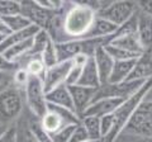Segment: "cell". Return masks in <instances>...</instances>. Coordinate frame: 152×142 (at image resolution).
Masks as SVG:
<instances>
[{"mask_svg": "<svg viewBox=\"0 0 152 142\" xmlns=\"http://www.w3.org/2000/svg\"><path fill=\"white\" fill-rule=\"evenodd\" d=\"M41 60L45 64L46 69H50L52 66L58 64V59H57V51H56V43L52 40L48 41V43L45 47L43 52L41 55Z\"/></svg>", "mask_w": 152, "mask_h": 142, "instance_id": "83f0119b", "label": "cell"}, {"mask_svg": "<svg viewBox=\"0 0 152 142\" xmlns=\"http://www.w3.org/2000/svg\"><path fill=\"white\" fill-rule=\"evenodd\" d=\"M3 40H4V37H3V36H0V43H1V41H3Z\"/></svg>", "mask_w": 152, "mask_h": 142, "instance_id": "7bdbcfd3", "label": "cell"}, {"mask_svg": "<svg viewBox=\"0 0 152 142\" xmlns=\"http://www.w3.org/2000/svg\"><path fill=\"white\" fill-rule=\"evenodd\" d=\"M80 123L88 132L89 140H102L100 135V118L94 116L80 117Z\"/></svg>", "mask_w": 152, "mask_h": 142, "instance_id": "cb8c5ba5", "label": "cell"}, {"mask_svg": "<svg viewBox=\"0 0 152 142\" xmlns=\"http://www.w3.org/2000/svg\"><path fill=\"white\" fill-rule=\"evenodd\" d=\"M137 7L141 13L146 14L152 18V0H142V1H137Z\"/></svg>", "mask_w": 152, "mask_h": 142, "instance_id": "f35d334b", "label": "cell"}, {"mask_svg": "<svg viewBox=\"0 0 152 142\" xmlns=\"http://www.w3.org/2000/svg\"><path fill=\"white\" fill-rule=\"evenodd\" d=\"M152 78V55L145 52L136 60L134 66L126 81H137V80H148Z\"/></svg>", "mask_w": 152, "mask_h": 142, "instance_id": "5bb4252c", "label": "cell"}, {"mask_svg": "<svg viewBox=\"0 0 152 142\" xmlns=\"http://www.w3.org/2000/svg\"><path fill=\"white\" fill-rule=\"evenodd\" d=\"M39 31V28H37L36 26H29L28 28L19 32H13L10 34H8L7 37H4V40L0 43V53H4L8 48H10L12 46L19 43V42H23L26 40H31L36 36V33Z\"/></svg>", "mask_w": 152, "mask_h": 142, "instance_id": "e0dca14e", "label": "cell"}, {"mask_svg": "<svg viewBox=\"0 0 152 142\" xmlns=\"http://www.w3.org/2000/svg\"><path fill=\"white\" fill-rule=\"evenodd\" d=\"M81 71H83V67H79V66H74L72 64V67H71L70 72L67 75V79H66L65 84L67 86H71V85H76L80 79V75H81Z\"/></svg>", "mask_w": 152, "mask_h": 142, "instance_id": "8d00e7d4", "label": "cell"}, {"mask_svg": "<svg viewBox=\"0 0 152 142\" xmlns=\"http://www.w3.org/2000/svg\"><path fill=\"white\" fill-rule=\"evenodd\" d=\"M51 40V37L48 36V33H47L46 31L43 29H39L36 36L33 37V43H32V47L29 52L26 55L27 57L29 59H33V57H41L42 52H43L45 47L47 46V43H48V41ZM24 56V57H26Z\"/></svg>", "mask_w": 152, "mask_h": 142, "instance_id": "603a6c76", "label": "cell"}, {"mask_svg": "<svg viewBox=\"0 0 152 142\" xmlns=\"http://www.w3.org/2000/svg\"><path fill=\"white\" fill-rule=\"evenodd\" d=\"M85 142H103V140H88Z\"/></svg>", "mask_w": 152, "mask_h": 142, "instance_id": "b9f144b4", "label": "cell"}, {"mask_svg": "<svg viewBox=\"0 0 152 142\" xmlns=\"http://www.w3.org/2000/svg\"><path fill=\"white\" fill-rule=\"evenodd\" d=\"M137 28H138V10H137V13L133 14L127 22H124L123 24H121L117 28L115 33L110 37V41L114 38H118V37L137 34Z\"/></svg>", "mask_w": 152, "mask_h": 142, "instance_id": "d4e9b609", "label": "cell"}, {"mask_svg": "<svg viewBox=\"0 0 152 142\" xmlns=\"http://www.w3.org/2000/svg\"><path fill=\"white\" fill-rule=\"evenodd\" d=\"M71 67H72V61H65V62H58L57 65L47 69L42 79L45 93L47 94L58 85L65 84Z\"/></svg>", "mask_w": 152, "mask_h": 142, "instance_id": "9c48e42d", "label": "cell"}, {"mask_svg": "<svg viewBox=\"0 0 152 142\" xmlns=\"http://www.w3.org/2000/svg\"><path fill=\"white\" fill-rule=\"evenodd\" d=\"M8 34H10V31H9V28L7 27L5 23H4V20L0 18V36L7 37Z\"/></svg>", "mask_w": 152, "mask_h": 142, "instance_id": "60d3db41", "label": "cell"}, {"mask_svg": "<svg viewBox=\"0 0 152 142\" xmlns=\"http://www.w3.org/2000/svg\"><path fill=\"white\" fill-rule=\"evenodd\" d=\"M77 124H67L62 127L60 131H57L56 133L51 135L52 137V141L53 142H70V138H71V135L75 130V127Z\"/></svg>", "mask_w": 152, "mask_h": 142, "instance_id": "1f68e13d", "label": "cell"}, {"mask_svg": "<svg viewBox=\"0 0 152 142\" xmlns=\"http://www.w3.org/2000/svg\"><path fill=\"white\" fill-rule=\"evenodd\" d=\"M4 20V23L7 24V27L9 28L10 33L13 32H19V31H23L28 28L31 24V22L24 18L22 14H17V15H12V17H5V18H1Z\"/></svg>", "mask_w": 152, "mask_h": 142, "instance_id": "4316f807", "label": "cell"}, {"mask_svg": "<svg viewBox=\"0 0 152 142\" xmlns=\"http://www.w3.org/2000/svg\"><path fill=\"white\" fill-rule=\"evenodd\" d=\"M114 127V117L113 114H108L100 117V135H102V140H104L105 137L110 133Z\"/></svg>", "mask_w": 152, "mask_h": 142, "instance_id": "836d02e7", "label": "cell"}, {"mask_svg": "<svg viewBox=\"0 0 152 142\" xmlns=\"http://www.w3.org/2000/svg\"><path fill=\"white\" fill-rule=\"evenodd\" d=\"M32 43H33V38L26 40L23 42H19V43L12 46L10 48H8L3 55H4V57H5L7 60L18 64V61L22 60L28 53V52H29L31 47H32Z\"/></svg>", "mask_w": 152, "mask_h": 142, "instance_id": "44dd1931", "label": "cell"}, {"mask_svg": "<svg viewBox=\"0 0 152 142\" xmlns=\"http://www.w3.org/2000/svg\"><path fill=\"white\" fill-rule=\"evenodd\" d=\"M39 124H41L42 128L50 135H53L57 131H60L62 127L67 126V124H65L64 121L61 119L55 112H52V111H47L43 114V117H41Z\"/></svg>", "mask_w": 152, "mask_h": 142, "instance_id": "7402d4cb", "label": "cell"}, {"mask_svg": "<svg viewBox=\"0 0 152 142\" xmlns=\"http://www.w3.org/2000/svg\"><path fill=\"white\" fill-rule=\"evenodd\" d=\"M108 45L119 47V48H123L126 51L133 52V53H137L142 56L145 53V48L142 47L141 42L138 40V36L137 34H129V36H123V37H118V38H114L109 42Z\"/></svg>", "mask_w": 152, "mask_h": 142, "instance_id": "ffe728a7", "label": "cell"}, {"mask_svg": "<svg viewBox=\"0 0 152 142\" xmlns=\"http://www.w3.org/2000/svg\"><path fill=\"white\" fill-rule=\"evenodd\" d=\"M91 57V56H88L86 53H80V55H77V56H75V57L71 60L72 61V64H74V66H79V67H84L85 66V64L88 62V60Z\"/></svg>", "mask_w": 152, "mask_h": 142, "instance_id": "ab89813d", "label": "cell"}, {"mask_svg": "<svg viewBox=\"0 0 152 142\" xmlns=\"http://www.w3.org/2000/svg\"><path fill=\"white\" fill-rule=\"evenodd\" d=\"M152 90V78L146 80L145 84L137 90L134 94H132L131 97H128L127 99L122 102V104L115 109V112L113 113L114 117V127L112 132L109 133L103 141L105 142H114L115 138L119 136L124 127L127 124V122L129 121V118L134 113V111L138 108V105L146 99L147 94Z\"/></svg>", "mask_w": 152, "mask_h": 142, "instance_id": "7a4b0ae2", "label": "cell"}, {"mask_svg": "<svg viewBox=\"0 0 152 142\" xmlns=\"http://www.w3.org/2000/svg\"><path fill=\"white\" fill-rule=\"evenodd\" d=\"M104 50L108 52V55L113 59V61H128V60H136L141 57L140 55L137 53H133V52L129 51H126L123 48H119V47H115V46H112V45H105L104 46Z\"/></svg>", "mask_w": 152, "mask_h": 142, "instance_id": "484cf974", "label": "cell"}, {"mask_svg": "<svg viewBox=\"0 0 152 142\" xmlns=\"http://www.w3.org/2000/svg\"><path fill=\"white\" fill-rule=\"evenodd\" d=\"M123 132L133 136L152 138V100L142 102L127 122Z\"/></svg>", "mask_w": 152, "mask_h": 142, "instance_id": "277c9868", "label": "cell"}, {"mask_svg": "<svg viewBox=\"0 0 152 142\" xmlns=\"http://www.w3.org/2000/svg\"><path fill=\"white\" fill-rule=\"evenodd\" d=\"M27 72L29 74V76H36V78H39L41 80L43 79L45 76V72H46V66L45 64L42 62L41 57H33V59H29L28 62L26 65Z\"/></svg>", "mask_w": 152, "mask_h": 142, "instance_id": "f1b7e54d", "label": "cell"}, {"mask_svg": "<svg viewBox=\"0 0 152 142\" xmlns=\"http://www.w3.org/2000/svg\"><path fill=\"white\" fill-rule=\"evenodd\" d=\"M19 69V64L12 62L4 57L3 53H0V72H7V74H14Z\"/></svg>", "mask_w": 152, "mask_h": 142, "instance_id": "e575fe53", "label": "cell"}, {"mask_svg": "<svg viewBox=\"0 0 152 142\" xmlns=\"http://www.w3.org/2000/svg\"><path fill=\"white\" fill-rule=\"evenodd\" d=\"M31 133L33 136V140L36 142H53L52 141V137L50 133H47V132L42 128L39 122H34L33 124L31 126Z\"/></svg>", "mask_w": 152, "mask_h": 142, "instance_id": "4dcf8cb0", "label": "cell"}, {"mask_svg": "<svg viewBox=\"0 0 152 142\" xmlns=\"http://www.w3.org/2000/svg\"><path fill=\"white\" fill-rule=\"evenodd\" d=\"M17 141H18V128L15 124L10 126L3 135H0V142H17Z\"/></svg>", "mask_w": 152, "mask_h": 142, "instance_id": "74e56055", "label": "cell"}, {"mask_svg": "<svg viewBox=\"0 0 152 142\" xmlns=\"http://www.w3.org/2000/svg\"><path fill=\"white\" fill-rule=\"evenodd\" d=\"M137 60V59H136ZM136 60H128V61H115L113 65V70L110 72L108 83L109 84H119L126 81L129 76L131 71L134 66Z\"/></svg>", "mask_w": 152, "mask_h": 142, "instance_id": "d6986e66", "label": "cell"}, {"mask_svg": "<svg viewBox=\"0 0 152 142\" xmlns=\"http://www.w3.org/2000/svg\"><path fill=\"white\" fill-rule=\"evenodd\" d=\"M89 140V136H88V132L85 131V128L81 126V123L77 124L75 127V130L71 135V138L70 142H85Z\"/></svg>", "mask_w": 152, "mask_h": 142, "instance_id": "d590c367", "label": "cell"}, {"mask_svg": "<svg viewBox=\"0 0 152 142\" xmlns=\"http://www.w3.org/2000/svg\"><path fill=\"white\" fill-rule=\"evenodd\" d=\"M46 100L48 104H53V105L62 107L69 111L75 112L74 103H72V99H71V94L69 91V86L66 84H61L57 88L52 89L50 93H47Z\"/></svg>", "mask_w": 152, "mask_h": 142, "instance_id": "9a60e30c", "label": "cell"}, {"mask_svg": "<svg viewBox=\"0 0 152 142\" xmlns=\"http://www.w3.org/2000/svg\"><path fill=\"white\" fill-rule=\"evenodd\" d=\"M23 100L20 89L10 85L0 91V128L8 130L14 124V121L23 111Z\"/></svg>", "mask_w": 152, "mask_h": 142, "instance_id": "3957f363", "label": "cell"}, {"mask_svg": "<svg viewBox=\"0 0 152 142\" xmlns=\"http://www.w3.org/2000/svg\"><path fill=\"white\" fill-rule=\"evenodd\" d=\"M146 80H137V81H123L119 84H103L96 90L93 102L100 100V99L107 98H119V99H127L134 94L138 89L145 84Z\"/></svg>", "mask_w": 152, "mask_h": 142, "instance_id": "8992f818", "label": "cell"}, {"mask_svg": "<svg viewBox=\"0 0 152 142\" xmlns=\"http://www.w3.org/2000/svg\"><path fill=\"white\" fill-rule=\"evenodd\" d=\"M93 59H94L95 66H96V70H98L100 84L102 85L107 84L109 80V76H110L112 70H113V65H114L113 59L108 55V52L104 50V46L96 47V50L94 51Z\"/></svg>", "mask_w": 152, "mask_h": 142, "instance_id": "7c38bea8", "label": "cell"}, {"mask_svg": "<svg viewBox=\"0 0 152 142\" xmlns=\"http://www.w3.org/2000/svg\"><path fill=\"white\" fill-rule=\"evenodd\" d=\"M117 26H114L113 23L109 20L104 19L102 17L95 15L93 24L90 26L86 36L83 40H102V38H110V37L115 33Z\"/></svg>", "mask_w": 152, "mask_h": 142, "instance_id": "4fadbf2b", "label": "cell"}, {"mask_svg": "<svg viewBox=\"0 0 152 142\" xmlns=\"http://www.w3.org/2000/svg\"><path fill=\"white\" fill-rule=\"evenodd\" d=\"M17 142H22V141H19V140H18V141H17Z\"/></svg>", "mask_w": 152, "mask_h": 142, "instance_id": "ee69618b", "label": "cell"}, {"mask_svg": "<svg viewBox=\"0 0 152 142\" xmlns=\"http://www.w3.org/2000/svg\"><path fill=\"white\" fill-rule=\"evenodd\" d=\"M20 14V1L17 0H0V18Z\"/></svg>", "mask_w": 152, "mask_h": 142, "instance_id": "f546056e", "label": "cell"}, {"mask_svg": "<svg viewBox=\"0 0 152 142\" xmlns=\"http://www.w3.org/2000/svg\"><path fill=\"white\" fill-rule=\"evenodd\" d=\"M76 85L90 88V89H98L102 85L100 80H99L98 70H96V66H95L93 56L88 60V62L85 64V66L83 67L81 75H80V79Z\"/></svg>", "mask_w": 152, "mask_h": 142, "instance_id": "2e32d148", "label": "cell"}, {"mask_svg": "<svg viewBox=\"0 0 152 142\" xmlns=\"http://www.w3.org/2000/svg\"><path fill=\"white\" fill-rule=\"evenodd\" d=\"M95 90L96 89H90V88L80 86V85H71V86H69V91L71 94V99H72L74 103V109L79 117H81L85 109L93 103Z\"/></svg>", "mask_w": 152, "mask_h": 142, "instance_id": "30bf717a", "label": "cell"}, {"mask_svg": "<svg viewBox=\"0 0 152 142\" xmlns=\"http://www.w3.org/2000/svg\"><path fill=\"white\" fill-rule=\"evenodd\" d=\"M28 80H29V74L27 72V70L24 67H19L15 72L13 74V85L17 86L18 89H20V90L24 89Z\"/></svg>", "mask_w": 152, "mask_h": 142, "instance_id": "d6a6232c", "label": "cell"}, {"mask_svg": "<svg viewBox=\"0 0 152 142\" xmlns=\"http://www.w3.org/2000/svg\"><path fill=\"white\" fill-rule=\"evenodd\" d=\"M124 99L119 98H107V99H100V100L93 102L90 105L85 109V112L81 114L83 116H94V117H104L108 114H113L115 109L122 104Z\"/></svg>", "mask_w": 152, "mask_h": 142, "instance_id": "8fae6325", "label": "cell"}, {"mask_svg": "<svg viewBox=\"0 0 152 142\" xmlns=\"http://www.w3.org/2000/svg\"><path fill=\"white\" fill-rule=\"evenodd\" d=\"M23 91H24L23 98L33 114L39 118L43 117V114L47 112V100L42 80L36 76H29V80Z\"/></svg>", "mask_w": 152, "mask_h": 142, "instance_id": "5b68a950", "label": "cell"}, {"mask_svg": "<svg viewBox=\"0 0 152 142\" xmlns=\"http://www.w3.org/2000/svg\"><path fill=\"white\" fill-rule=\"evenodd\" d=\"M95 14L91 9L81 3H72V7L67 9L64 15V38L65 42L70 40H83L93 24Z\"/></svg>", "mask_w": 152, "mask_h": 142, "instance_id": "6da1fadb", "label": "cell"}, {"mask_svg": "<svg viewBox=\"0 0 152 142\" xmlns=\"http://www.w3.org/2000/svg\"><path fill=\"white\" fill-rule=\"evenodd\" d=\"M137 36L142 47L147 52L152 47V18L138 10V28Z\"/></svg>", "mask_w": 152, "mask_h": 142, "instance_id": "ac0fdd59", "label": "cell"}, {"mask_svg": "<svg viewBox=\"0 0 152 142\" xmlns=\"http://www.w3.org/2000/svg\"><path fill=\"white\" fill-rule=\"evenodd\" d=\"M138 10L137 1H112L105 10L96 14L104 19L113 23L114 26L119 27L124 22H127L134 13Z\"/></svg>", "mask_w": 152, "mask_h": 142, "instance_id": "ba28073f", "label": "cell"}, {"mask_svg": "<svg viewBox=\"0 0 152 142\" xmlns=\"http://www.w3.org/2000/svg\"><path fill=\"white\" fill-rule=\"evenodd\" d=\"M56 12L46 10L42 7H39L34 0H27V1H20V14L24 18H27L31 22V24L36 26L39 29H43L47 32L50 28L51 20L53 18V14Z\"/></svg>", "mask_w": 152, "mask_h": 142, "instance_id": "52a82bcc", "label": "cell"}]
</instances>
